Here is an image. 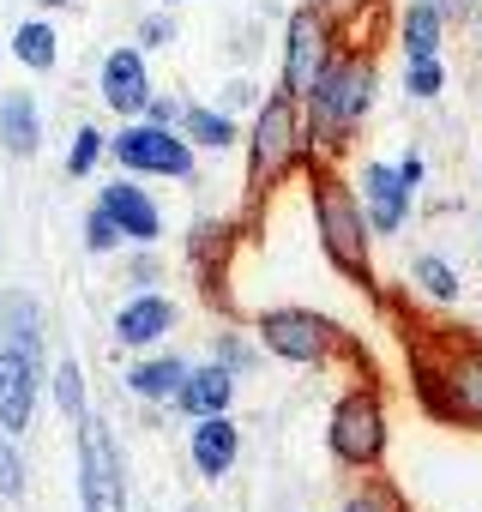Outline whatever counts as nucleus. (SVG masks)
<instances>
[{
    "instance_id": "nucleus-13",
    "label": "nucleus",
    "mask_w": 482,
    "mask_h": 512,
    "mask_svg": "<svg viewBox=\"0 0 482 512\" xmlns=\"http://www.w3.org/2000/svg\"><path fill=\"white\" fill-rule=\"evenodd\" d=\"M404 205H410V181L398 169H386V163H368V175H362V217H368V229H398Z\"/></svg>"
},
{
    "instance_id": "nucleus-5",
    "label": "nucleus",
    "mask_w": 482,
    "mask_h": 512,
    "mask_svg": "<svg viewBox=\"0 0 482 512\" xmlns=\"http://www.w3.org/2000/svg\"><path fill=\"white\" fill-rule=\"evenodd\" d=\"M332 7H296L290 31H284V97H308V85L320 79V67L332 61Z\"/></svg>"
},
{
    "instance_id": "nucleus-37",
    "label": "nucleus",
    "mask_w": 482,
    "mask_h": 512,
    "mask_svg": "<svg viewBox=\"0 0 482 512\" xmlns=\"http://www.w3.org/2000/svg\"><path fill=\"white\" fill-rule=\"evenodd\" d=\"M37 7H73V0H37Z\"/></svg>"
},
{
    "instance_id": "nucleus-1",
    "label": "nucleus",
    "mask_w": 482,
    "mask_h": 512,
    "mask_svg": "<svg viewBox=\"0 0 482 512\" xmlns=\"http://www.w3.org/2000/svg\"><path fill=\"white\" fill-rule=\"evenodd\" d=\"M308 157H338L344 151V133L368 115L374 103V55L368 49H332V61L320 67V79L308 85Z\"/></svg>"
},
{
    "instance_id": "nucleus-23",
    "label": "nucleus",
    "mask_w": 482,
    "mask_h": 512,
    "mask_svg": "<svg viewBox=\"0 0 482 512\" xmlns=\"http://www.w3.org/2000/svg\"><path fill=\"white\" fill-rule=\"evenodd\" d=\"M416 290H422L428 302H452V296H458V278H452L446 260H416Z\"/></svg>"
},
{
    "instance_id": "nucleus-24",
    "label": "nucleus",
    "mask_w": 482,
    "mask_h": 512,
    "mask_svg": "<svg viewBox=\"0 0 482 512\" xmlns=\"http://www.w3.org/2000/svg\"><path fill=\"white\" fill-rule=\"evenodd\" d=\"M440 85H446V73H440V61L434 55H410V73H404V91L410 97H440Z\"/></svg>"
},
{
    "instance_id": "nucleus-11",
    "label": "nucleus",
    "mask_w": 482,
    "mask_h": 512,
    "mask_svg": "<svg viewBox=\"0 0 482 512\" xmlns=\"http://www.w3.org/2000/svg\"><path fill=\"white\" fill-rule=\"evenodd\" d=\"M145 97H151V79H145V55L139 49H115L103 61V103L115 115H145Z\"/></svg>"
},
{
    "instance_id": "nucleus-39",
    "label": "nucleus",
    "mask_w": 482,
    "mask_h": 512,
    "mask_svg": "<svg viewBox=\"0 0 482 512\" xmlns=\"http://www.w3.org/2000/svg\"><path fill=\"white\" fill-rule=\"evenodd\" d=\"M163 7H175V0H163Z\"/></svg>"
},
{
    "instance_id": "nucleus-14",
    "label": "nucleus",
    "mask_w": 482,
    "mask_h": 512,
    "mask_svg": "<svg viewBox=\"0 0 482 512\" xmlns=\"http://www.w3.org/2000/svg\"><path fill=\"white\" fill-rule=\"evenodd\" d=\"M97 205H103V211L121 223V235H127V241H145V247H151V241L163 235V217H157V205H151V199H145V187H133V181H109Z\"/></svg>"
},
{
    "instance_id": "nucleus-6",
    "label": "nucleus",
    "mask_w": 482,
    "mask_h": 512,
    "mask_svg": "<svg viewBox=\"0 0 482 512\" xmlns=\"http://www.w3.org/2000/svg\"><path fill=\"white\" fill-rule=\"evenodd\" d=\"M109 151H115V163L133 169V175H175V181L193 175V145H187L175 127H157V121L121 127V133L109 139Z\"/></svg>"
},
{
    "instance_id": "nucleus-31",
    "label": "nucleus",
    "mask_w": 482,
    "mask_h": 512,
    "mask_svg": "<svg viewBox=\"0 0 482 512\" xmlns=\"http://www.w3.org/2000/svg\"><path fill=\"white\" fill-rule=\"evenodd\" d=\"M169 37H175V19H163V13H157V19H145V25H139V43H145V49H163V43H169Z\"/></svg>"
},
{
    "instance_id": "nucleus-36",
    "label": "nucleus",
    "mask_w": 482,
    "mask_h": 512,
    "mask_svg": "<svg viewBox=\"0 0 482 512\" xmlns=\"http://www.w3.org/2000/svg\"><path fill=\"white\" fill-rule=\"evenodd\" d=\"M398 175H404L410 187H422V157H404V163H398Z\"/></svg>"
},
{
    "instance_id": "nucleus-26",
    "label": "nucleus",
    "mask_w": 482,
    "mask_h": 512,
    "mask_svg": "<svg viewBox=\"0 0 482 512\" xmlns=\"http://www.w3.org/2000/svg\"><path fill=\"white\" fill-rule=\"evenodd\" d=\"M55 398H61V410H67L73 422L85 416V374H79V362H73V356L55 368Z\"/></svg>"
},
{
    "instance_id": "nucleus-28",
    "label": "nucleus",
    "mask_w": 482,
    "mask_h": 512,
    "mask_svg": "<svg viewBox=\"0 0 482 512\" xmlns=\"http://www.w3.org/2000/svg\"><path fill=\"white\" fill-rule=\"evenodd\" d=\"M25 494V458H19V446L0 434V500H19Z\"/></svg>"
},
{
    "instance_id": "nucleus-16",
    "label": "nucleus",
    "mask_w": 482,
    "mask_h": 512,
    "mask_svg": "<svg viewBox=\"0 0 482 512\" xmlns=\"http://www.w3.org/2000/svg\"><path fill=\"white\" fill-rule=\"evenodd\" d=\"M169 326H175V302H163V296H133V302L115 314V338H121L127 350H145V344L169 338Z\"/></svg>"
},
{
    "instance_id": "nucleus-40",
    "label": "nucleus",
    "mask_w": 482,
    "mask_h": 512,
    "mask_svg": "<svg viewBox=\"0 0 482 512\" xmlns=\"http://www.w3.org/2000/svg\"><path fill=\"white\" fill-rule=\"evenodd\" d=\"M476 247H482V235H476Z\"/></svg>"
},
{
    "instance_id": "nucleus-34",
    "label": "nucleus",
    "mask_w": 482,
    "mask_h": 512,
    "mask_svg": "<svg viewBox=\"0 0 482 512\" xmlns=\"http://www.w3.org/2000/svg\"><path fill=\"white\" fill-rule=\"evenodd\" d=\"M344 512H392V506H386V494H356Z\"/></svg>"
},
{
    "instance_id": "nucleus-17",
    "label": "nucleus",
    "mask_w": 482,
    "mask_h": 512,
    "mask_svg": "<svg viewBox=\"0 0 482 512\" xmlns=\"http://www.w3.org/2000/svg\"><path fill=\"white\" fill-rule=\"evenodd\" d=\"M0 145H7V157H37V145H43V115H37L31 91H13L7 103H0Z\"/></svg>"
},
{
    "instance_id": "nucleus-32",
    "label": "nucleus",
    "mask_w": 482,
    "mask_h": 512,
    "mask_svg": "<svg viewBox=\"0 0 482 512\" xmlns=\"http://www.w3.org/2000/svg\"><path fill=\"white\" fill-rule=\"evenodd\" d=\"M428 7H434L440 19H470V13H476V0H428Z\"/></svg>"
},
{
    "instance_id": "nucleus-22",
    "label": "nucleus",
    "mask_w": 482,
    "mask_h": 512,
    "mask_svg": "<svg viewBox=\"0 0 482 512\" xmlns=\"http://www.w3.org/2000/svg\"><path fill=\"white\" fill-rule=\"evenodd\" d=\"M440 13L428 7V0H416V7L404 13V55H434L440 49Z\"/></svg>"
},
{
    "instance_id": "nucleus-33",
    "label": "nucleus",
    "mask_w": 482,
    "mask_h": 512,
    "mask_svg": "<svg viewBox=\"0 0 482 512\" xmlns=\"http://www.w3.org/2000/svg\"><path fill=\"white\" fill-rule=\"evenodd\" d=\"M241 103H254V85H248V79H235V85L223 91V115H229V109H241Z\"/></svg>"
},
{
    "instance_id": "nucleus-21",
    "label": "nucleus",
    "mask_w": 482,
    "mask_h": 512,
    "mask_svg": "<svg viewBox=\"0 0 482 512\" xmlns=\"http://www.w3.org/2000/svg\"><path fill=\"white\" fill-rule=\"evenodd\" d=\"M13 55H19L31 73H49V67H55V31H49L43 19H25V25L13 31Z\"/></svg>"
},
{
    "instance_id": "nucleus-12",
    "label": "nucleus",
    "mask_w": 482,
    "mask_h": 512,
    "mask_svg": "<svg viewBox=\"0 0 482 512\" xmlns=\"http://www.w3.org/2000/svg\"><path fill=\"white\" fill-rule=\"evenodd\" d=\"M241 458V428L217 410V416H193V470L199 476H229V464Z\"/></svg>"
},
{
    "instance_id": "nucleus-30",
    "label": "nucleus",
    "mask_w": 482,
    "mask_h": 512,
    "mask_svg": "<svg viewBox=\"0 0 482 512\" xmlns=\"http://www.w3.org/2000/svg\"><path fill=\"white\" fill-rule=\"evenodd\" d=\"M145 121H157V127H175V121H181V103L151 91V97H145Z\"/></svg>"
},
{
    "instance_id": "nucleus-7",
    "label": "nucleus",
    "mask_w": 482,
    "mask_h": 512,
    "mask_svg": "<svg viewBox=\"0 0 482 512\" xmlns=\"http://www.w3.org/2000/svg\"><path fill=\"white\" fill-rule=\"evenodd\" d=\"M332 452H338V464H350V470H368V464H380V452H386V410H380V398L362 386V392H350V398H338V410H332Z\"/></svg>"
},
{
    "instance_id": "nucleus-35",
    "label": "nucleus",
    "mask_w": 482,
    "mask_h": 512,
    "mask_svg": "<svg viewBox=\"0 0 482 512\" xmlns=\"http://www.w3.org/2000/svg\"><path fill=\"white\" fill-rule=\"evenodd\" d=\"M133 284H157V260H151V253H139V260H133Z\"/></svg>"
},
{
    "instance_id": "nucleus-38",
    "label": "nucleus",
    "mask_w": 482,
    "mask_h": 512,
    "mask_svg": "<svg viewBox=\"0 0 482 512\" xmlns=\"http://www.w3.org/2000/svg\"><path fill=\"white\" fill-rule=\"evenodd\" d=\"M320 7H338V13H344V7H350V0H320Z\"/></svg>"
},
{
    "instance_id": "nucleus-9",
    "label": "nucleus",
    "mask_w": 482,
    "mask_h": 512,
    "mask_svg": "<svg viewBox=\"0 0 482 512\" xmlns=\"http://www.w3.org/2000/svg\"><path fill=\"white\" fill-rule=\"evenodd\" d=\"M37 386H43V368L25 356V350H0V428L7 434H25L31 416H37Z\"/></svg>"
},
{
    "instance_id": "nucleus-27",
    "label": "nucleus",
    "mask_w": 482,
    "mask_h": 512,
    "mask_svg": "<svg viewBox=\"0 0 482 512\" xmlns=\"http://www.w3.org/2000/svg\"><path fill=\"white\" fill-rule=\"evenodd\" d=\"M121 241H127V235H121V223H115V217L97 205V211L85 217V247H91V253H115Z\"/></svg>"
},
{
    "instance_id": "nucleus-4",
    "label": "nucleus",
    "mask_w": 482,
    "mask_h": 512,
    "mask_svg": "<svg viewBox=\"0 0 482 512\" xmlns=\"http://www.w3.org/2000/svg\"><path fill=\"white\" fill-rule=\"evenodd\" d=\"M79 494H85V512H127L121 452L109 440V422L97 416H79Z\"/></svg>"
},
{
    "instance_id": "nucleus-25",
    "label": "nucleus",
    "mask_w": 482,
    "mask_h": 512,
    "mask_svg": "<svg viewBox=\"0 0 482 512\" xmlns=\"http://www.w3.org/2000/svg\"><path fill=\"white\" fill-rule=\"evenodd\" d=\"M103 151H109V133H97V127H79V139H73V151H67V175H91Z\"/></svg>"
},
{
    "instance_id": "nucleus-2",
    "label": "nucleus",
    "mask_w": 482,
    "mask_h": 512,
    "mask_svg": "<svg viewBox=\"0 0 482 512\" xmlns=\"http://www.w3.org/2000/svg\"><path fill=\"white\" fill-rule=\"evenodd\" d=\"M314 217H320V241H326V253H332V266L350 278V284H374V266H368V217H362V205H356V193L332 175V169H320L314 175Z\"/></svg>"
},
{
    "instance_id": "nucleus-8",
    "label": "nucleus",
    "mask_w": 482,
    "mask_h": 512,
    "mask_svg": "<svg viewBox=\"0 0 482 512\" xmlns=\"http://www.w3.org/2000/svg\"><path fill=\"white\" fill-rule=\"evenodd\" d=\"M260 344H266L272 356H284V362L314 368V362L332 356L338 332H332V320H320V314H308V308H272V314H260Z\"/></svg>"
},
{
    "instance_id": "nucleus-3",
    "label": "nucleus",
    "mask_w": 482,
    "mask_h": 512,
    "mask_svg": "<svg viewBox=\"0 0 482 512\" xmlns=\"http://www.w3.org/2000/svg\"><path fill=\"white\" fill-rule=\"evenodd\" d=\"M308 157V127H302V103L296 97H272L260 103V121H254V139H248V175H254V193H266L278 175H290L296 163Z\"/></svg>"
},
{
    "instance_id": "nucleus-18",
    "label": "nucleus",
    "mask_w": 482,
    "mask_h": 512,
    "mask_svg": "<svg viewBox=\"0 0 482 512\" xmlns=\"http://www.w3.org/2000/svg\"><path fill=\"white\" fill-rule=\"evenodd\" d=\"M181 380H187V362H181V356H157V362H139V368L127 374V392L145 398V404H163V398H175Z\"/></svg>"
},
{
    "instance_id": "nucleus-29",
    "label": "nucleus",
    "mask_w": 482,
    "mask_h": 512,
    "mask_svg": "<svg viewBox=\"0 0 482 512\" xmlns=\"http://www.w3.org/2000/svg\"><path fill=\"white\" fill-rule=\"evenodd\" d=\"M217 362H223L229 374H248V368H254L260 356H254L248 344H241V338H217Z\"/></svg>"
},
{
    "instance_id": "nucleus-20",
    "label": "nucleus",
    "mask_w": 482,
    "mask_h": 512,
    "mask_svg": "<svg viewBox=\"0 0 482 512\" xmlns=\"http://www.w3.org/2000/svg\"><path fill=\"white\" fill-rule=\"evenodd\" d=\"M0 332H7V344H13V350H25V356L43 368V320H37V308H31L25 296H13V302H7V320H0Z\"/></svg>"
},
{
    "instance_id": "nucleus-19",
    "label": "nucleus",
    "mask_w": 482,
    "mask_h": 512,
    "mask_svg": "<svg viewBox=\"0 0 482 512\" xmlns=\"http://www.w3.org/2000/svg\"><path fill=\"white\" fill-rule=\"evenodd\" d=\"M181 139H187V145L229 151V145H235V121H229L223 109H199V103H187V109H181Z\"/></svg>"
},
{
    "instance_id": "nucleus-10",
    "label": "nucleus",
    "mask_w": 482,
    "mask_h": 512,
    "mask_svg": "<svg viewBox=\"0 0 482 512\" xmlns=\"http://www.w3.org/2000/svg\"><path fill=\"white\" fill-rule=\"evenodd\" d=\"M440 416L482 422V350H458L452 362H440Z\"/></svg>"
},
{
    "instance_id": "nucleus-15",
    "label": "nucleus",
    "mask_w": 482,
    "mask_h": 512,
    "mask_svg": "<svg viewBox=\"0 0 482 512\" xmlns=\"http://www.w3.org/2000/svg\"><path fill=\"white\" fill-rule=\"evenodd\" d=\"M229 398H235V374L223 362H211V368H187V380L175 386L169 404L187 416H217V410H229Z\"/></svg>"
}]
</instances>
